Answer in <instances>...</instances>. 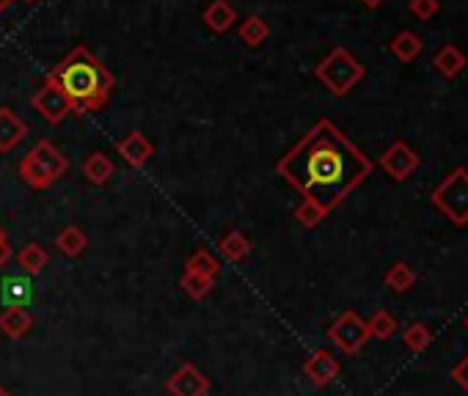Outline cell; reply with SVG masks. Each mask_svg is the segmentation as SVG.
<instances>
[{
    "mask_svg": "<svg viewBox=\"0 0 468 396\" xmlns=\"http://www.w3.org/2000/svg\"><path fill=\"white\" fill-rule=\"evenodd\" d=\"M372 169L374 162L331 119H320L275 162V174L325 215L345 202Z\"/></svg>",
    "mask_w": 468,
    "mask_h": 396,
    "instance_id": "6da1fadb",
    "label": "cell"
},
{
    "mask_svg": "<svg viewBox=\"0 0 468 396\" xmlns=\"http://www.w3.org/2000/svg\"><path fill=\"white\" fill-rule=\"evenodd\" d=\"M47 75L64 91L75 116H88L103 111L111 103L116 88L111 70L86 45H78L75 50H70V55L61 58Z\"/></svg>",
    "mask_w": 468,
    "mask_h": 396,
    "instance_id": "7a4b0ae2",
    "label": "cell"
},
{
    "mask_svg": "<svg viewBox=\"0 0 468 396\" xmlns=\"http://www.w3.org/2000/svg\"><path fill=\"white\" fill-rule=\"evenodd\" d=\"M67 171H70V157L47 138H42L17 165L20 179L30 190H50L55 182L67 177Z\"/></svg>",
    "mask_w": 468,
    "mask_h": 396,
    "instance_id": "3957f363",
    "label": "cell"
},
{
    "mask_svg": "<svg viewBox=\"0 0 468 396\" xmlns=\"http://www.w3.org/2000/svg\"><path fill=\"white\" fill-rule=\"evenodd\" d=\"M315 78L328 88L333 96H348L364 78H366V66L348 50L336 45L317 66H315Z\"/></svg>",
    "mask_w": 468,
    "mask_h": 396,
    "instance_id": "277c9868",
    "label": "cell"
},
{
    "mask_svg": "<svg viewBox=\"0 0 468 396\" xmlns=\"http://www.w3.org/2000/svg\"><path fill=\"white\" fill-rule=\"evenodd\" d=\"M430 202L452 226L465 228L468 226V169L449 171L441 179V185L430 193Z\"/></svg>",
    "mask_w": 468,
    "mask_h": 396,
    "instance_id": "5b68a950",
    "label": "cell"
},
{
    "mask_svg": "<svg viewBox=\"0 0 468 396\" xmlns=\"http://www.w3.org/2000/svg\"><path fill=\"white\" fill-rule=\"evenodd\" d=\"M328 339H331V344H333L336 350H341L345 355H358V352L366 347V342H369L372 336H369L366 322H364L353 309H348V311H341V314L331 322Z\"/></svg>",
    "mask_w": 468,
    "mask_h": 396,
    "instance_id": "8992f818",
    "label": "cell"
},
{
    "mask_svg": "<svg viewBox=\"0 0 468 396\" xmlns=\"http://www.w3.org/2000/svg\"><path fill=\"white\" fill-rule=\"evenodd\" d=\"M378 165L386 171L389 179H394V182H405V179H411V177L419 171L422 154H419L411 144L394 141V144L378 157Z\"/></svg>",
    "mask_w": 468,
    "mask_h": 396,
    "instance_id": "52a82bcc",
    "label": "cell"
},
{
    "mask_svg": "<svg viewBox=\"0 0 468 396\" xmlns=\"http://www.w3.org/2000/svg\"><path fill=\"white\" fill-rule=\"evenodd\" d=\"M30 105H34V111H37L47 124H61V121H64V119L72 113L70 99L64 96V91L58 88V83H55L50 75H45L39 91H37L34 96H30Z\"/></svg>",
    "mask_w": 468,
    "mask_h": 396,
    "instance_id": "ba28073f",
    "label": "cell"
},
{
    "mask_svg": "<svg viewBox=\"0 0 468 396\" xmlns=\"http://www.w3.org/2000/svg\"><path fill=\"white\" fill-rule=\"evenodd\" d=\"M166 391H168V396H207L209 393V377L196 367V363L185 360L168 375Z\"/></svg>",
    "mask_w": 468,
    "mask_h": 396,
    "instance_id": "9c48e42d",
    "label": "cell"
},
{
    "mask_svg": "<svg viewBox=\"0 0 468 396\" xmlns=\"http://www.w3.org/2000/svg\"><path fill=\"white\" fill-rule=\"evenodd\" d=\"M303 375L315 388H328L339 377V360L328 350H315L303 360Z\"/></svg>",
    "mask_w": 468,
    "mask_h": 396,
    "instance_id": "30bf717a",
    "label": "cell"
},
{
    "mask_svg": "<svg viewBox=\"0 0 468 396\" xmlns=\"http://www.w3.org/2000/svg\"><path fill=\"white\" fill-rule=\"evenodd\" d=\"M116 152L121 154V160L127 162L130 169H144L154 154V144L144 136L141 129H133L121 141H116Z\"/></svg>",
    "mask_w": 468,
    "mask_h": 396,
    "instance_id": "8fae6325",
    "label": "cell"
},
{
    "mask_svg": "<svg viewBox=\"0 0 468 396\" xmlns=\"http://www.w3.org/2000/svg\"><path fill=\"white\" fill-rule=\"evenodd\" d=\"M201 20L215 33V37H224V33H229L240 22L237 9L229 4V0H209L207 9L201 12Z\"/></svg>",
    "mask_w": 468,
    "mask_h": 396,
    "instance_id": "7c38bea8",
    "label": "cell"
},
{
    "mask_svg": "<svg viewBox=\"0 0 468 396\" xmlns=\"http://www.w3.org/2000/svg\"><path fill=\"white\" fill-rule=\"evenodd\" d=\"M34 325H37V319L25 306H9L4 314H0V334L12 342L25 339L30 330H34Z\"/></svg>",
    "mask_w": 468,
    "mask_h": 396,
    "instance_id": "4fadbf2b",
    "label": "cell"
},
{
    "mask_svg": "<svg viewBox=\"0 0 468 396\" xmlns=\"http://www.w3.org/2000/svg\"><path fill=\"white\" fill-rule=\"evenodd\" d=\"M25 136H28V124L12 108H0V152L4 154L14 152Z\"/></svg>",
    "mask_w": 468,
    "mask_h": 396,
    "instance_id": "5bb4252c",
    "label": "cell"
},
{
    "mask_svg": "<svg viewBox=\"0 0 468 396\" xmlns=\"http://www.w3.org/2000/svg\"><path fill=\"white\" fill-rule=\"evenodd\" d=\"M116 177V165L105 152H91L83 160V179L94 187H103Z\"/></svg>",
    "mask_w": 468,
    "mask_h": 396,
    "instance_id": "9a60e30c",
    "label": "cell"
},
{
    "mask_svg": "<svg viewBox=\"0 0 468 396\" xmlns=\"http://www.w3.org/2000/svg\"><path fill=\"white\" fill-rule=\"evenodd\" d=\"M432 66H435V72H439L444 80H455L468 66V58H465V53L457 45H444L439 53L432 55Z\"/></svg>",
    "mask_w": 468,
    "mask_h": 396,
    "instance_id": "2e32d148",
    "label": "cell"
},
{
    "mask_svg": "<svg viewBox=\"0 0 468 396\" xmlns=\"http://www.w3.org/2000/svg\"><path fill=\"white\" fill-rule=\"evenodd\" d=\"M389 50H391V55H394L397 61L414 63V61L422 55L424 42H422L419 33H414V30H399V33H394V39L389 42Z\"/></svg>",
    "mask_w": 468,
    "mask_h": 396,
    "instance_id": "e0dca14e",
    "label": "cell"
},
{
    "mask_svg": "<svg viewBox=\"0 0 468 396\" xmlns=\"http://www.w3.org/2000/svg\"><path fill=\"white\" fill-rule=\"evenodd\" d=\"M14 261L17 268L25 273V276H39L47 264H50V253L39 245V243H25L17 253H14Z\"/></svg>",
    "mask_w": 468,
    "mask_h": 396,
    "instance_id": "ac0fdd59",
    "label": "cell"
},
{
    "mask_svg": "<svg viewBox=\"0 0 468 396\" xmlns=\"http://www.w3.org/2000/svg\"><path fill=\"white\" fill-rule=\"evenodd\" d=\"M237 37L245 47H262L270 37V25L262 14H248L242 22H237Z\"/></svg>",
    "mask_w": 468,
    "mask_h": 396,
    "instance_id": "d6986e66",
    "label": "cell"
},
{
    "mask_svg": "<svg viewBox=\"0 0 468 396\" xmlns=\"http://www.w3.org/2000/svg\"><path fill=\"white\" fill-rule=\"evenodd\" d=\"M55 248L64 253L67 259H78L88 248V235H86L80 226L70 223V226H64L55 235Z\"/></svg>",
    "mask_w": 468,
    "mask_h": 396,
    "instance_id": "ffe728a7",
    "label": "cell"
},
{
    "mask_svg": "<svg viewBox=\"0 0 468 396\" xmlns=\"http://www.w3.org/2000/svg\"><path fill=\"white\" fill-rule=\"evenodd\" d=\"M218 251L224 253V259L226 261H245L248 256H251V251H254V243L248 240L240 228H232V231H226V235L221 237V243H218Z\"/></svg>",
    "mask_w": 468,
    "mask_h": 396,
    "instance_id": "44dd1931",
    "label": "cell"
},
{
    "mask_svg": "<svg viewBox=\"0 0 468 396\" xmlns=\"http://www.w3.org/2000/svg\"><path fill=\"white\" fill-rule=\"evenodd\" d=\"M221 268H224L221 259H218L207 248L193 251L191 256H187V261H185V273H196V276H207V278H215L218 273H221Z\"/></svg>",
    "mask_w": 468,
    "mask_h": 396,
    "instance_id": "7402d4cb",
    "label": "cell"
},
{
    "mask_svg": "<svg viewBox=\"0 0 468 396\" xmlns=\"http://www.w3.org/2000/svg\"><path fill=\"white\" fill-rule=\"evenodd\" d=\"M383 284L391 292L402 294V292H408V289L416 286V273H414V268L408 261H394L391 268L386 270V276H383Z\"/></svg>",
    "mask_w": 468,
    "mask_h": 396,
    "instance_id": "603a6c76",
    "label": "cell"
},
{
    "mask_svg": "<svg viewBox=\"0 0 468 396\" xmlns=\"http://www.w3.org/2000/svg\"><path fill=\"white\" fill-rule=\"evenodd\" d=\"M366 327H369V336L378 339V342H389L397 330H399V322L394 314L389 311H374L369 319H366Z\"/></svg>",
    "mask_w": 468,
    "mask_h": 396,
    "instance_id": "cb8c5ba5",
    "label": "cell"
},
{
    "mask_svg": "<svg viewBox=\"0 0 468 396\" xmlns=\"http://www.w3.org/2000/svg\"><path fill=\"white\" fill-rule=\"evenodd\" d=\"M402 342L411 352H424L432 342V330L424 322H411L408 327L402 330Z\"/></svg>",
    "mask_w": 468,
    "mask_h": 396,
    "instance_id": "d4e9b609",
    "label": "cell"
},
{
    "mask_svg": "<svg viewBox=\"0 0 468 396\" xmlns=\"http://www.w3.org/2000/svg\"><path fill=\"white\" fill-rule=\"evenodd\" d=\"M179 286L185 289L187 297H193V301H204V297H209V292L215 289V278L196 276V273H182Z\"/></svg>",
    "mask_w": 468,
    "mask_h": 396,
    "instance_id": "484cf974",
    "label": "cell"
},
{
    "mask_svg": "<svg viewBox=\"0 0 468 396\" xmlns=\"http://www.w3.org/2000/svg\"><path fill=\"white\" fill-rule=\"evenodd\" d=\"M325 218H328V215H325L320 207L308 204V202H300V204L295 207V220H298V226H303V228H317Z\"/></svg>",
    "mask_w": 468,
    "mask_h": 396,
    "instance_id": "4316f807",
    "label": "cell"
},
{
    "mask_svg": "<svg viewBox=\"0 0 468 396\" xmlns=\"http://www.w3.org/2000/svg\"><path fill=\"white\" fill-rule=\"evenodd\" d=\"M28 286H30L28 281L9 278V281H6V289L0 292V294H4V301H9L12 306H25V301H28V292H30Z\"/></svg>",
    "mask_w": 468,
    "mask_h": 396,
    "instance_id": "83f0119b",
    "label": "cell"
},
{
    "mask_svg": "<svg viewBox=\"0 0 468 396\" xmlns=\"http://www.w3.org/2000/svg\"><path fill=\"white\" fill-rule=\"evenodd\" d=\"M408 12H411L419 22H430L435 14L441 12V0H411Z\"/></svg>",
    "mask_w": 468,
    "mask_h": 396,
    "instance_id": "f1b7e54d",
    "label": "cell"
},
{
    "mask_svg": "<svg viewBox=\"0 0 468 396\" xmlns=\"http://www.w3.org/2000/svg\"><path fill=\"white\" fill-rule=\"evenodd\" d=\"M452 380H455L463 391H468V355L452 369Z\"/></svg>",
    "mask_w": 468,
    "mask_h": 396,
    "instance_id": "f546056e",
    "label": "cell"
},
{
    "mask_svg": "<svg viewBox=\"0 0 468 396\" xmlns=\"http://www.w3.org/2000/svg\"><path fill=\"white\" fill-rule=\"evenodd\" d=\"M12 259H14V248H12V243H9V240H0V270H4Z\"/></svg>",
    "mask_w": 468,
    "mask_h": 396,
    "instance_id": "4dcf8cb0",
    "label": "cell"
},
{
    "mask_svg": "<svg viewBox=\"0 0 468 396\" xmlns=\"http://www.w3.org/2000/svg\"><path fill=\"white\" fill-rule=\"evenodd\" d=\"M361 4L366 6V9H378V6H383L386 0H361Z\"/></svg>",
    "mask_w": 468,
    "mask_h": 396,
    "instance_id": "1f68e13d",
    "label": "cell"
},
{
    "mask_svg": "<svg viewBox=\"0 0 468 396\" xmlns=\"http://www.w3.org/2000/svg\"><path fill=\"white\" fill-rule=\"evenodd\" d=\"M12 4H14V0H0V14H4Z\"/></svg>",
    "mask_w": 468,
    "mask_h": 396,
    "instance_id": "d6a6232c",
    "label": "cell"
},
{
    "mask_svg": "<svg viewBox=\"0 0 468 396\" xmlns=\"http://www.w3.org/2000/svg\"><path fill=\"white\" fill-rule=\"evenodd\" d=\"M0 396H12V391L6 385H0Z\"/></svg>",
    "mask_w": 468,
    "mask_h": 396,
    "instance_id": "836d02e7",
    "label": "cell"
},
{
    "mask_svg": "<svg viewBox=\"0 0 468 396\" xmlns=\"http://www.w3.org/2000/svg\"><path fill=\"white\" fill-rule=\"evenodd\" d=\"M0 240H9V235H6V228L0 226Z\"/></svg>",
    "mask_w": 468,
    "mask_h": 396,
    "instance_id": "e575fe53",
    "label": "cell"
},
{
    "mask_svg": "<svg viewBox=\"0 0 468 396\" xmlns=\"http://www.w3.org/2000/svg\"><path fill=\"white\" fill-rule=\"evenodd\" d=\"M22 4H37V0H22Z\"/></svg>",
    "mask_w": 468,
    "mask_h": 396,
    "instance_id": "d590c367",
    "label": "cell"
},
{
    "mask_svg": "<svg viewBox=\"0 0 468 396\" xmlns=\"http://www.w3.org/2000/svg\"><path fill=\"white\" fill-rule=\"evenodd\" d=\"M463 325H465V330H468V317H465V319H463Z\"/></svg>",
    "mask_w": 468,
    "mask_h": 396,
    "instance_id": "8d00e7d4",
    "label": "cell"
}]
</instances>
